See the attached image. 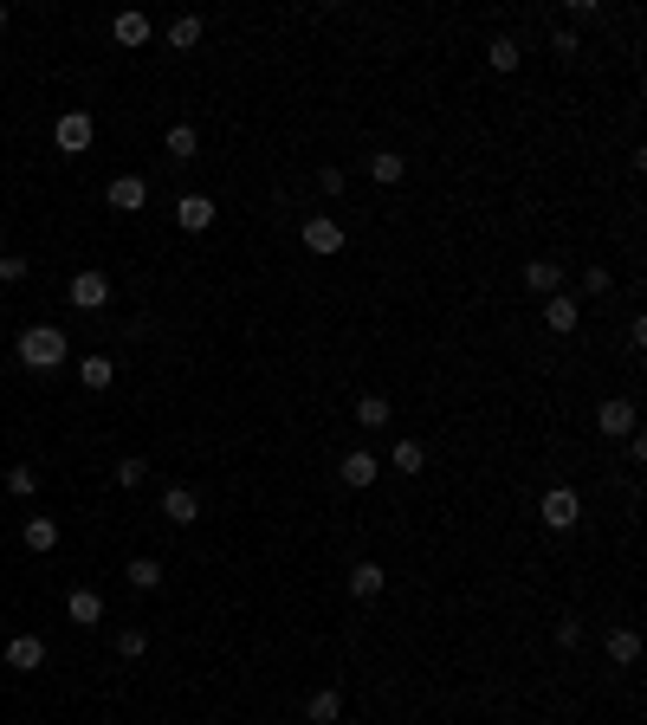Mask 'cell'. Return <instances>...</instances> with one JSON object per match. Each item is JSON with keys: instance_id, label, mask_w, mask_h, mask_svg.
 Listing matches in <instances>:
<instances>
[{"instance_id": "ffe728a7", "label": "cell", "mask_w": 647, "mask_h": 725, "mask_svg": "<svg viewBox=\"0 0 647 725\" xmlns=\"http://www.w3.org/2000/svg\"><path fill=\"white\" fill-rule=\"evenodd\" d=\"M609 661L615 667H635L641 661V635H635V628H609Z\"/></svg>"}, {"instance_id": "74e56055", "label": "cell", "mask_w": 647, "mask_h": 725, "mask_svg": "<svg viewBox=\"0 0 647 725\" xmlns=\"http://www.w3.org/2000/svg\"><path fill=\"white\" fill-rule=\"evenodd\" d=\"M0 246H7V234H0Z\"/></svg>"}, {"instance_id": "5b68a950", "label": "cell", "mask_w": 647, "mask_h": 725, "mask_svg": "<svg viewBox=\"0 0 647 725\" xmlns=\"http://www.w3.org/2000/svg\"><path fill=\"white\" fill-rule=\"evenodd\" d=\"M298 240H305V253H318V259H330V253H343V227L330 221V214H311V221L298 227Z\"/></svg>"}, {"instance_id": "8d00e7d4", "label": "cell", "mask_w": 647, "mask_h": 725, "mask_svg": "<svg viewBox=\"0 0 647 725\" xmlns=\"http://www.w3.org/2000/svg\"><path fill=\"white\" fill-rule=\"evenodd\" d=\"M0 473H7V460H0Z\"/></svg>"}, {"instance_id": "277c9868", "label": "cell", "mask_w": 647, "mask_h": 725, "mask_svg": "<svg viewBox=\"0 0 647 725\" xmlns=\"http://www.w3.org/2000/svg\"><path fill=\"white\" fill-rule=\"evenodd\" d=\"M596 428H602V441H628V434H635V402H628V395H609V402L596 408Z\"/></svg>"}, {"instance_id": "3957f363", "label": "cell", "mask_w": 647, "mask_h": 725, "mask_svg": "<svg viewBox=\"0 0 647 725\" xmlns=\"http://www.w3.org/2000/svg\"><path fill=\"white\" fill-rule=\"evenodd\" d=\"M91 130H98L91 111H65L59 123H52V143H59L65 156H85V149H91Z\"/></svg>"}, {"instance_id": "9c48e42d", "label": "cell", "mask_w": 647, "mask_h": 725, "mask_svg": "<svg viewBox=\"0 0 647 725\" xmlns=\"http://www.w3.org/2000/svg\"><path fill=\"white\" fill-rule=\"evenodd\" d=\"M7 667L13 674H39V667H46V641L39 635H13L7 641Z\"/></svg>"}, {"instance_id": "8fae6325", "label": "cell", "mask_w": 647, "mask_h": 725, "mask_svg": "<svg viewBox=\"0 0 647 725\" xmlns=\"http://www.w3.org/2000/svg\"><path fill=\"white\" fill-rule=\"evenodd\" d=\"M544 324H550L557 337H570L576 324H583V305H576L570 292H550V298H544Z\"/></svg>"}, {"instance_id": "52a82bcc", "label": "cell", "mask_w": 647, "mask_h": 725, "mask_svg": "<svg viewBox=\"0 0 647 725\" xmlns=\"http://www.w3.org/2000/svg\"><path fill=\"white\" fill-rule=\"evenodd\" d=\"M175 227H182V234H208L214 227V201L208 195H182L175 201Z\"/></svg>"}, {"instance_id": "7a4b0ae2", "label": "cell", "mask_w": 647, "mask_h": 725, "mask_svg": "<svg viewBox=\"0 0 647 725\" xmlns=\"http://www.w3.org/2000/svg\"><path fill=\"white\" fill-rule=\"evenodd\" d=\"M538 518L550 531H576V518H583V499H576V486H550L544 492V505H538Z\"/></svg>"}, {"instance_id": "4fadbf2b", "label": "cell", "mask_w": 647, "mask_h": 725, "mask_svg": "<svg viewBox=\"0 0 647 725\" xmlns=\"http://www.w3.org/2000/svg\"><path fill=\"white\" fill-rule=\"evenodd\" d=\"M376 473H382V460L376 454H363V447H350V454H343V486H376Z\"/></svg>"}, {"instance_id": "6da1fadb", "label": "cell", "mask_w": 647, "mask_h": 725, "mask_svg": "<svg viewBox=\"0 0 647 725\" xmlns=\"http://www.w3.org/2000/svg\"><path fill=\"white\" fill-rule=\"evenodd\" d=\"M13 357H20L33 376H52V369H65V357H72V344H65L59 324H26L20 344H13Z\"/></svg>"}, {"instance_id": "836d02e7", "label": "cell", "mask_w": 647, "mask_h": 725, "mask_svg": "<svg viewBox=\"0 0 647 725\" xmlns=\"http://www.w3.org/2000/svg\"><path fill=\"white\" fill-rule=\"evenodd\" d=\"M583 641V622H557V648H576Z\"/></svg>"}, {"instance_id": "7c38bea8", "label": "cell", "mask_w": 647, "mask_h": 725, "mask_svg": "<svg viewBox=\"0 0 647 725\" xmlns=\"http://www.w3.org/2000/svg\"><path fill=\"white\" fill-rule=\"evenodd\" d=\"M110 33H117V46H149V39H156V26H149V13L123 7L117 20H110Z\"/></svg>"}, {"instance_id": "cb8c5ba5", "label": "cell", "mask_w": 647, "mask_h": 725, "mask_svg": "<svg viewBox=\"0 0 647 725\" xmlns=\"http://www.w3.org/2000/svg\"><path fill=\"white\" fill-rule=\"evenodd\" d=\"M201 33H208V26H201V13H182V20L169 26V46H175V52H195Z\"/></svg>"}, {"instance_id": "9a60e30c", "label": "cell", "mask_w": 647, "mask_h": 725, "mask_svg": "<svg viewBox=\"0 0 647 725\" xmlns=\"http://www.w3.org/2000/svg\"><path fill=\"white\" fill-rule=\"evenodd\" d=\"M65 615H72L78 628H98L104 622V596L98 590H72V596H65Z\"/></svg>"}, {"instance_id": "4316f807", "label": "cell", "mask_w": 647, "mask_h": 725, "mask_svg": "<svg viewBox=\"0 0 647 725\" xmlns=\"http://www.w3.org/2000/svg\"><path fill=\"white\" fill-rule=\"evenodd\" d=\"M162 149H169L175 162H195V123H175V130L162 136Z\"/></svg>"}, {"instance_id": "ac0fdd59", "label": "cell", "mask_w": 647, "mask_h": 725, "mask_svg": "<svg viewBox=\"0 0 647 725\" xmlns=\"http://www.w3.org/2000/svg\"><path fill=\"white\" fill-rule=\"evenodd\" d=\"M350 415H356V428H389V415H395V408H389V395H356V408H350Z\"/></svg>"}, {"instance_id": "5bb4252c", "label": "cell", "mask_w": 647, "mask_h": 725, "mask_svg": "<svg viewBox=\"0 0 647 725\" xmlns=\"http://www.w3.org/2000/svg\"><path fill=\"white\" fill-rule=\"evenodd\" d=\"M382 583H389V577H382V564H369V557H363V564H350V596H356V603H376Z\"/></svg>"}, {"instance_id": "f546056e", "label": "cell", "mask_w": 647, "mask_h": 725, "mask_svg": "<svg viewBox=\"0 0 647 725\" xmlns=\"http://www.w3.org/2000/svg\"><path fill=\"white\" fill-rule=\"evenodd\" d=\"M110 480H117L123 492H136V486H143V480H149V467H143V460H136V454H130V460H117V473H110Z\"/></svg>"}, {"instance_id": "d6a6232c", "label": "cell", "mask_w": 647, "mask_h": 725, "mask_svg": "<svg viewBox=\"0 0 647 725\" xmlns=\"http://www.w3.org/2000/svg\"><path fill=\"white\" fill-rule=\"evenodd\" d=\"M550 52H557V59H576V33H550Z\"/></svg>"}, {"instance_id": "603a6c76", "label": "cell", "mask_w": 647, "mask_h": 725, "mask_svg": "<svg viewBox=\"0 0 647 725\" xmlns=\"http://www.w3.org/2000/svg\"><path fill=\"white\" fill-rule=\"evenodd\" d=\"M518 59H525V52H518L512 33H499V39L486 46V65H492V72H518Z\"/></svg>"}, {"instance_id": "7402d4cb", "label": "cell", "mask_w": 647, "mask_h": 725, "mask_svg": "<svg viewBox=\"0 0 647 725\" xmlns=\"http://www.w3.org/2000/svg\"><path fill=\"white\" fill-rule=\"evenodd\" d=\"M123 583H130V590H156L162 564H156V557H130V564H123Z\"/></svg>"}, {"instance_id": "d4e9b609", "label": "cell", "mask_w": 647, "mask_h": 725, "mask_svg": "<svg viewBox=\"0 0 647 725\" xmlns=\"http://www.w3.org/2000/svg\"><path fill=\"white\" fill-rule=\"evenodd\" d=\"M369 175H376L382 188H395V182H402V175H408V162L395 156V149H376V156H369Z\"/></svg>"}, {"instance_id": "d590c367", "label": "cell", "mask_w": 647, "mask_h": 725, "mask_svg": "<svg viewBox=\"0 0 647 725\" xmlns=\"http://www.w3.org/2000/svg\"><path fill=\"white\" fill-rule=\"evenodd\" d=\"M0 33H7V0H0Z\"/></svg>"}, {"instance_id": "8992f818", "label": "cell", "mask_w": 647, "mask_h": 725, "mask_svg": "<svg viewBox=\"0 0 647 725\" xmlns=\"http://www.w3.org/2000/svg\"><path fill=\"white\" fill-rule=\"evenodd\" d=\"M72 305H78V311H104V305H110V279H104L98 266H85V272L72 279Z\"/></svg>"}, {"instance_id": "44dd1931", "label": "cell", "mask_w": 647, "mask_h": 725, "mask_svg": "<svg viewBox=\"0 0 647 725\" xmlns=\"http://www.w3.org/2000/svg\"><path fill=\"white\" fill-rule=\"evenodd\" d=\"M20 538H26V551H39V557H46L52 544H59V525H52V518H26V525H20Z\"/></svg>"}, {"instance_id": "f1b7e54d", "label": "cell", "mask_w": 647, "mask_h": 725, "mask_svg": "<svg viewBox=\"0 0 647 725\" xmlns=\"http://www.w3.org/2000/svg\"><path fill=\"white\" fill-rule=\"evenodd\" d=\"M117 654H123V661L149 654V628H117Z\"/></svg>"}, {"instance_id": "1f68e13d", "label": "cell", "mask_w": 647, "mask_h": 725, "mask_svg": "<svg viewBox=\"0 0 647 725\" xmlns=\"http://www.w3.org/2000/svg\"><path fill=\"white\" fill-rule=\"evenodd\" d=\"M583 292H589V298L609 292V266H589V272H583Z\"/></svg>"}, {"instance_id": "e0dca14e", "label": "cell", "mask_w": 647, "mask_h": 725, "mask_svg": "<svg viewBox=\"0 0 647 725\" xmlns=\"http://www.w3.org/2000/svg\"><path fill=\"white\" fill-rule=\"evenodd\" d=\"M525 285H531V292H563V259H531V266H525Z\"/></svg>"}, {"instance_id": "30bf717a", "label": "cell", "mask_w": 647, "mask_h": 725, "mask_svg": "<svg viewBox=\"0 0 647 725\" xmlns=\"http://www.w3.org/2000/svg\"><path fill=\"white\" fill-rule=\"evenodd\" d=\"M104 201H110L117 214H136V208L149 201V182H143V175H117V182L104 188Z\"/></svg>"}, {"instance_id": "d6986e66", "label": "cell", "mask_w": 647, "mask_h": 725, "mask_svg": "<svg viewBox=\"0 0 647 725\" xmlns=\"http://www.w3.org/2000/svg\"><path fill=\"white\" fill-rule=\"evenodd\" d=\"M78 382H85L91 395H104L110 382H117V363H110V357H85V363H78Z\"/></svg>"}, {"instance_id": "ba28073f", "label": "cell", "mask_w": 647, "mask_h": 725, "mask_svg": "<svg viewBox=\"0 0 647 725\" xmlns=\"http://www.w3.org/2000/svg\"><path fill=\"white\" fill-rule=\"evenodd\" d=\"M162 518H169V525H195L201 518V492L195 486H169L162 492Z\"/></svg>"}, {"instance_id": "484cf974", "label": "cell", "mask_w": 647, "mask_h": 725, "mask_svg": "<svg viewBox=\"0 0 647 725\" xmlns=\"http://www.w3.org/2000/svg\"><path fill=\"white\" fill-rule=\"evenodd\" d=\"M389 467L395 473H421V467H428V447H421V441H395L389 447Z\"/></svg>"}, {"instance_id": "83f0119b", "label": "cell", "mask_w": 647, "mask_h": 725, "mask_svg": "<svg viewBox=\"0 0 647 725\" xmlns=\"http://www.w3.org/2000/svg\"><path fill=\"white\" fill-rule=\"evenodd\" d=\"M0 480H7V492H13V499H33V492H39V473H33V467H7Z\"/></svg>"}, {"instance_id": "e575fe53", "label": "cell", "mask_w": 647, "mask_h": 725, "mask_svg": "<svg viewBox=\"0 0 647 725\" xmlns=\"http://www.w3.org/2000/svg\"><path fill=\"white\" fill-rule=\"evenodd\" d=\"M318 188L324 195H343V169H318Z\"/></svg>"}, {"instance_id": "2e32d148", "label": "cell", "mask_w": 647, "mask_h": 725, "mask_svg": "<svg viewBox=\"0 0 647 725\" xmlns=\"http://www.w3.org/2000/svg\"><path fill=\"white\" fill-rule=\"evenodd\" d=\"M337 719H343V693L337 687H324V693L305 700V725H337Z\"/></svg>"}, {"instance_id": "4dcf8cb0", "label": "cell", "mask_w": 647, "mask_h": 725, "mask_svg": "<svg viewBox=\"0 0 647 725\" xmlns=\"http://www.w3.org/2000/svg\"><path fill=\"white\" fill-rule=\"evenodd\" d=\"M26 272H33V266H26V259H20V253H0V279H7V285H20V279H26Z\"/></svg>"}]
</instances>
